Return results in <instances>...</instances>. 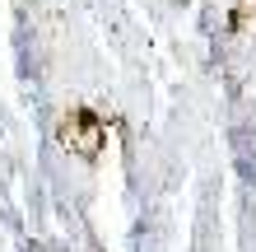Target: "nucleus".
<instances>
[{"mask_svg": "<svg viewBox=\"0 0 256 252\" xmlns=\"http://www.w3.org/2000/svg\"><path fill=\"white\" fill-rule=\"evenodd\" d=\"M61 145L80 159H98L102 145H108V126L98 122L94 108H70L66 122H61Z\"/></svg>", "mask_w": 256, "mask_h": 252, "instance_id": "1", "label": "nucleus"}]
</instances>
